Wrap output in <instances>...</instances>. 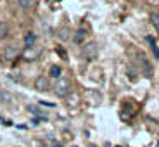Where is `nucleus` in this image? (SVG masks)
<instances>
[{
	"label": "nucleus",
	"mask_w": 159,
	"mask_h": 147,
	"mask_svg": "<svg viewBox=\"0 0 159 147\" xmlns=\"http://www.w3.org/2000/svg\"><path fill=\"white\" fill-rule=\"evenodd\" d=\"M133 61L137 62V68H139V71L142 73L143 76L151 78V76L154 75V68H152L151 61L145 57L143 52H135V54H133Z\"/></svg>",
	"instance_id": "obj_1"
},
{
	"label": "nucleus",
	"mask_w": 159,
	"mask_h": 147,
	"mask_svg": "<svg viewBox=\"0 0 159 147\" xmlns=\"http://www.w3.org/2000/svg\"><path fill=\"white\" fill-rule=\"evenodd\" d=\"M71 90V81H69L66 76H59L56 81V87H54V92H56L57 97H66Z\"/></svg>",
	"instance_id": "obj_2"
},
{
	"label": "nucleus",
	"mask_w": 159,
	"mask_h": 147,
	"mask_svg": "<svg viewBox=\"0 0 159 147\" xmlns=\"http://www.w3.org/2000/svg\"><path fill=\"white\" fill-rule=\"evenodd\" d=\"M97 50H99V47H97V44H95V42H90V44H87V45L83 47V50H81V56H83L85 59L92 61L93 57L97 56Z\"/></svg>",
	"instance_id": "obj_3"
},
{
	"label": "nucleus",
	"mask_w": 159,
	"mask_h": 147,
	"mask_svg": "<svg viewBox=\"0 0 159 147\" xmlns=\"http://www.w3.org/2000/svg\"><path fill=\"white\" fill-rule=\"evenodd\" d=\"M35 88L38 92H47L48 88H50V80H48L47 76H38V78L35 80Z\"/></svg>",
	"instance_id": "obj_4"
},
{
	"label": "nucleus",
	"mask_w": 159,
	"mask_h": 147,
	"mask_svg": "<svg viewBox=\"0 0 159 147\" xmlns=\"http://www.w3.org/2000/svg\"><path fill=\"white\" fill-rule=\"evenodd\" d=\"M38 56H40V48L36 47V45H33V47H24L23 57L26 61H35Z\"/></svg>",
	"instance_id": "obj_5"
},
{
	"label": "nucleus",
	"mask_w": 159,
	"mask_h": 147,
	"mask_svg": "<svg viewBox=\"0 0 159 147\" xmlns=\"http://www.w3.org/2000/svg\"><path fill=\"white\" fill-rule=\"evenodd\" d=\"M87 36H88V31L87 30H78V31L73 35V42H75L76 45H81L87 40Z\"/></svg>",
	"instance_id": "obj_6"
},
{
	"label": "nucleus",
	"mask_w": 159,
	"mask_h": 147,
	"mask_svg": "<svg viewBox=\"0 0 159 147\" xmlns=\"http://www.w3.org/2000/svg\"><path fill=\"white\" fill-rule=\"evenodd\" d=\"M56 35H57V38H59V40H62V42H66V40H69V38H71V31H69V28H64V26H62V28H59V30H57V31H56Z\"/></svg>",
	"instance_id": "obj_7"
},
{
	"label": "nucleus",
	"mask_w": 159,
	"mask_h": 147,
	"mask_svg": "<svg viewBox=\"0 0 159 147\" xmlns=\"http://www.w3.org/2000/svg\"><path fill=\"white\" fill-rule=\"evenodd\" d=\"M9 31H11V26H9V23H5V21H0V42L7 38V36H9Z\"/></svg>",
	"instance_id": "obj_8"
},
{
	"label": "nucleus",
	"mask_w": 159,
	"mask_h": 147,
	"mask_svg": "<svg viewBox=\"0 0 159 147\" xmlns=\"http://www.w3.org/2000/svg\"><path fill=\"white\" fill-rule=\"evenodd\" d=\"M17 56H19V52H17V48L14 47V45H11V47L5 48V57H7L9 61H14Z\"/></svg>",
	"instance_id": "obj_9"
},
{
	"label": "nucleus",
	"mask_w": 159,
	"mask_h": 147,
	"mask_svg": "<svg viewBox=\"0 0 159 147\" xmlns=\"http://www.w3.org/2000/svg\"><path fill=\"white\" fill-rule=\"evenodd\" d=\"M33 45H36V35L30 31L24 36V47H33Z\"/></svg>",
	"instance_id": "obj_10"
},
{
	"label": "nucleus",
	"mask_w": 159,
	"mask_h": 147,
	"mask_svg": "<svg viewBox=\"0 0 159 147\" xmlns=\"http://www.w3.org/2000/svg\"><path fill=\"white\" fill-rule=\"evenodd\" d=\"M147 42H149V45H151L152 52H154V57L159 61V47H157V44H156V38L154 36H147Z\"/></svg>",
	"instance_id": "obj_11"
},
{
	"label": "nucleus",
	"mask_w": 159,
	"mask_h": 147,
	"mask_svg": "<svg viewBox=\"0 0 159 147\" xmlns=\"http://www.w3.org/2000/svg\"><path fill=\"white\" fill-rule=\"evenodd\" d=\"M16 2H17V5H19L21 9H31L38 0H16Z\"/></svg>",
	"instance_id": "obj_12"
},
{
	"label": "nucleus",
	"mask_w": 159,
	"mask_h": 147,
	"mask_svg": "<svg viewBox=\"0 0 159 147\" xmlns=\"http://www.w3.org/2000/svg\"><path fill=\"white\" fill-rule=\"evenodd\" d=\"M0 102H4V104H11L12 102L11 94H7V92L2 90V88H0Z\"/></svg>",
	"instance_id": "obj_13"
},
{
	"label": "nucleus",
	"mask_w": 159,
	"mask_h": 147,
	"mask_svg": "<svg viewBox=\"0 0 159 147\" xmlns=\"http://www.w3.org/2000/svg\"><path fill=\"white\" fill-rule=\"evenodd\" d=\"M62 75V68L61 66H52L50 68V78H59Z\"/></svg>",
	"instance_id": "obj_14"
},
{
	"label": "nucleus",
	"mask_w": 159,
	"mask_h": 147,
	"mask_svg": "<svg viewBox=\"0 0 159 147\" xmlns=\"http://www.w3.org/2000/svg\"><path fill=\"white\" fill-rule=\"evenodd\" d=\"M151 21H152V24L156 26V30H157V33H159V14H152Z\"/></svg>",
	"instance_id": "obj_15"
},
{
	"label": "nucleus",
	"mask_w": 159,
	"mask_h": 147,
	"mask_svg": "<svg viewBox=\"0 0 159 147\" xmlns=\"http://www.w3.org/2000/svg\"><path fill=\"white\" fill-rule=\"evenodd\" d=\"M128 76L131 78V81H135V80H137V71H135V68H131V66L128 68Z\"/></svg>",
	"instance_id": "obj_16"
},
{
	"label": "nucleus",
	"mask_w": 159,
	"mask_h": 147,
	"mask_svg": "<svg viewBox=\"0 0 159 147\" xmlns=\"http://www.w3.org/2000/svg\"><path fill=\"white\" fill-rule=\"evenodd\" d=\"M28 111L31 113V114H35V116H43L42 113H40V109H38V108H35V106H30V108H28Z\"/></svg>",
	"instance_id": "obj_17"
},
{
	"label": "nucleus",
	"mask_w": 159,
	"mask_h": 147,
	"mask_svg": "<svg viewBox=\"0 0 159 147\" xmlns=\"http://www.w3.org/2000/svg\"><path fill=\"white\" fill-rule=\"evenodd\" d=\"M57 54H59V57H62V59H68V54H66V50H62V48H57Z\"/></svg>",
	"instance_id": "obj_18"
},
{
	"label": "nucleus",
	"mask_w": 159,
	"mask_h": 147,
	"mask_svg": "<svg viewBox=\"0 0 159 147\" xmlns=\"http://www.w3.org/2000/svg\"><path fill=\"white\" fill-rule=\"evenodd\" d=\"M40 104H42V106H47V108H56L54 102H47V100H40Z\"/></svg>",
	"instance_id": "obj_19"
},
{
	"label": "nucleus",
	"mask_w": 159,
	"mask_h": 147,
	"mask_svg": "<svg viewBox=\"0 0 159 147\" xmlns=\"http://www.w3.org/2000/svg\"><path fill=\"white\" fill-rule=\"evenodd\" d=\"M50 145H52V147H64L61 142H56V140H52V142H50Z\"/></svg>",
	"instance_id": "obj_20"
},
{
	"label": "nucleus",
	"mask_w": 159,
	"mask_h": 147,
	"mask_svg": "<svg viewBox=\"0 0 159 147\" xmlns=\"http://www.w3.org/2000/svg\"><path fill=\"white\" fill-rule=\"evenodd\" d=\"M116 147H121V145H116Z\"/></svg>",
	"instance_id": "obj_21"
},
{
	"label": "nucleus",
	"mask_w": 159,
	"mask_h": 147,
	"mask_svg": "<svg viewBox=\"0 0 159 147\" xmlns=\"http://www.w3.org/2000/svg\"><path fill=\"white\" fill-rule=\"evenodd\" d=\"M157 147H159V142H157Z\"/></svg>",
	"instance_id": "obj_22"
},
{
	"label": "nucleus",
	"mask_w": 159,
	"mask_h": 147,
	"mask_svg": "<svg viewBox=\"0 0 159 147\" xmlns=\"http://www.w3.org/2000/svg\"><path fill=\"white\" fill-rule=\"evenodd\" d=\"M131 2H135V0H131Z\"/></svg>",
	"instance_id": "obj_23"
},
{
	"label": "nucleus",
	"mask_w": 159,
	"mask_h": 147,
	"mask_svg": "<svg viewBox=\"0 0 159 147\" xmlns=\"http://www.w3.org/2000/svg\"><path fill=\"white\" fill-rule=\"evenodd\" d=\"M73 147H76V145H73Z\"/></svg>",
	"instance_id": "obj_24"
}]
</instances>
